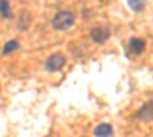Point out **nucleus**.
Listing matches in <instances>:
<instances>
[{"label": "nucleus", "instance_id": "1a4fd4ad", "mask_svg": "<svg viewBox=\"0 0 153 137\" xmlns=\"http://www.w3.org/2000/svg\"><path fill=\"white\" fill-rule=\"evenodd\" d=\"M0 14L3 18H11V9L8 0H0Z\"/></svg>", "mask_w": 153, "mask_h": 137}, {"label": "nucleus", "instance_id": "7ed1b4c3", "mask_svg": "<svg viewBox=\"0 0 153 137\" xmlns=\"http://www.w3.org/2000/svg\"><path fill=\"white\" fill-rule=\"evenodd\" d=\"M146 51V41L141 38H130L129 46H127V53L136 56V55H141Z\"/></svg>", "mask_w": 153, "mask_h": 137}, {"label": "nucleus", "instance_id": "39448f33", "mask_svg": "<svg viewBox=\"0 0 153 137\" xmlns=\"http://www.w3.org/2000/svg\"><path fill=\"white\" fill-rule=\"evenodd\" d=\"M136 119L139 120H144V122H150L153 120V102L149 101L141 110L136 113Z\"/></svg>", "mask_w": 153, "mask_h": 137}, {"label": "nucleus", "instance_id": "6e6552de", "mask_svg": "<svg viewBox=\"0 0 153 137\" xmlns=\"http://www.w3.org/2000/svg\"><path fill=\"white\" fill-rule=\"evenodd\" d=\"M19 41H16V40H11V41H8L5 46H3V51H2V53L3 55H9V53H12V52H16V51H19Z\"/></svg>", "mask_w": 153, "mask_h": 137}, {"label": "nucleus", "instance_id": "0eeeda50", "mask_svg": "<svg viewBox=\"0 0 153 137\" xmlns=\"http://www.w3.org/2000/svg\"><path fill=\"white\" fill-rule=\"evenodd\" d=\"M146 2L147 0H127V3L133 12H143L146 8Z\"/></svg>", "mask_w": 153, "mask_h": 137}, {"label": "nucleus", "instance_id": "f03ea898", "mask_svg": "<svg viewBox=\"0 0 153 137\" xmlns=\"http://www.w3.org/2000/svg\"><path fill=\"white\" fill-rule=\"evenodd\" d=\"M65 63H66L65 55L57 52V53H52V55H51V56L46 59V64H45V67H46V70H48V72L54 73V72L61 70V69H63V66H65Z\"/></svg>", "mask_w": 153, "mask_h": 137}, {"label": "nucleus", "instance_id": "f257e3e1", "mask_svg": "<svg viewBox=\"0 0 153 137\" xmlns=\"http://www.w3.org/2000/svg\"><path fill=\"white\" fill-rule=\"evenodd\" d=\"M74 23H75V17L69 11H60L52 18V26L57 31H66L74 26Z\"/></svg>", "mask_w": 153, "mask_h": 137}, {"label": "nucleus", "instance_id": "423d86ee", "mask_svg": "<svg viewBox=\"0 0 153 137\" xmlns=\"http://www.w3.org/2000/svg\"><path fill=\"white\" fill-rule=\"evenodd\" d=\"M112 134H113V128L109 123H100V125L95 127V130H94L95 137H112Z\"/></svg>", "mask_w": 153, "mask_h": 137}, {"label": "nucleus", "instance_id": "20e7f679", "mask_svg": "<svg viewBox=\"0 0 153 137\" xmlns=\"http://www.w3.org/2000/svg\"><path fill=\"white\" fill-rule=\"evenodd\" d=\"M91 37L95 43H104L110 38V32L107 28H95V29H92Z\"/></svg>", "mask_w": 153, "mask_h": 137}]
</instances>
